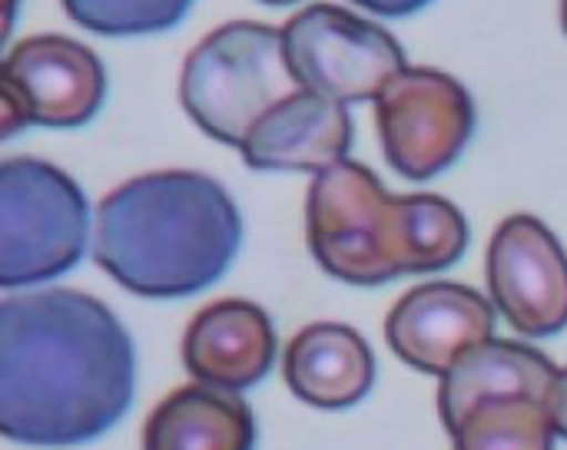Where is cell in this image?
<instances>
[{"mask_svg":"<svg viewBox=\"0 0 567 450\" xmlns=\"http://www.w3.org/2000/svg\"><path fill=\"white\" fill-rule=\"evenodd\" d=\"M106 96V73L100 56L80 40L60 33H37L20 40L0 73L3 126L10 139L20 126H83L96 116Z\"/></svg>","mask_w":567,"mask_h":450,"instance_id":"obj_8","label":"cell"},{"mask_svg":"<svg viewBox=\"0 0 567 450\" xmlns=\"http://www.w3.org/2000/svg\"><path fill=\"white\" fill-rule=\"evenodd\" d=\"M262 3H269V7H286V3H296V0H262Z\"/></svg>","mask_w":567,"mask_h":450,"instance_id":"obj_21","label":"cell"},{"mask_svg":"<svg viewBox=\"0 0 567 450\" xmlns=\"http://www.w3.org/2000/svg\"><path fill=\"white\" fill-rule=\"evenodd\" d=\"M13 10H17V0H7L3 3V33H10V27H13Z\"/></svg>","mask_w":567,"mask_h":450,"instance_id":"obj_20","label":"cell"},{"mask_svg":"<svg viewBox=\"0 0 567 450\" xmlns=\"http://www.w3.org/2000/svg\"><path fill=\"white\" fill-rule=\"evenodd\" d=\"M495 308L468 285L425 282L385 322L389 348L425 375H445L468 348L495 338Z\"/></svg>","mask_w":567,"mask_h":450,"instance_id":"obj_10","label":"cell"},{"mask_svg":"<svg viewBox=\"0 0 567 450\" xmlns=\"http://www.w3.org/2000/svg\"><path fill=\"white\" fill-rule=\"evenodd\" d=\"M193 0H63L80 27L103 36H140L176 27Z\"/></svg>","mask_w":567,"mask_h":450,"instance_id":"obj_17","label":"cell"},{"mask_svg":"<svg viewBox=\"0 0 567 450\" xmlns=\"http://www.w3.org/2000/svg\"><path fill=\"white\" fill-rule=\"evenodd\" d=\"M302 93L282 30L233 20L193 46L179 73V103L213 139L243 149L252 126Z\"/></svg>","mask_w":567,"mask_h":450,"instance_id":"obj_4","label":"cell"},{"mask_svg":"<svg viewBox=\"0 0 567 450\" xmlns=\"http://www.w3.org/2000/svg\"><path fill=\"white\" fill-rule=\"evenodd\" d=\"M488 289L515 332L548 338L567 328V252L542 219L512 216L495 229Z\"/></svg>","mask_w":567,"mask_h":450,"instance_id":"obj_9","label":"cell"},{"mask_svg":"<svg viewBox=\"0 0 567 450\" xmlns=\"http://www.w3.org/2000/svg\"><path fill=\"white\" fill-rule=\"evenodd\" d=\"M256 425L236 391L186 385L153 408L143 450H252Z\"/></svg>","mask_w":567,"mask_h":450,"instance_id":"obj_15","label":"cell"},{"mask_svg":"<svg viewBox=\"0 0 567 450\" xmlns=\"http://www.w3.org/2000/svg\"><path fill=\"white\" fill-rule=\"evenodd\" d=\"M385 159L405 179H435L465 149L475 129L468 90L432 66H405L375 96Z\"/></svg>","mask_w":567,"mask_h":450,"instance_id":"obj_7","label":"cell"},{"mask_svg":"<svg viewBox=\"0 0 567 450\" xmlns=\"http://www.w3.org/2000/svg\"><path fill=\"white\" fill-rule=\"evenodd\" d=\"M282 40L302 90L339 103L375 100L405 70V53L389 30L336 3H312L289 17Z\"/></svg>","mask_w":567,"mask_h":450,"instance_id":"obj_6","label":"cell"},{"mask_svg":"<svg viewBox=\"0 0 567 450\" xmlns=\"http://www.w3.org/2000/svg\"><path fill=\"white\" fill-rule=\"evenodd\" d=\"M561 27H565L567 33V0H561Z\"/></svg>","mask_w":567,"mask_h":450,"instance_id":"obj_22","label":"cell"},{"mask_svg":"<svg viewBox=\"0 0 567 450\" xmlns=\"http://www.w3.org/2000/svg\"><path fill=\"white\" fill-rule=\"evenodd\" d=\"M276 358V332L269 315L243 299L206 305L186 328L183 365L209 388L246 391L259 385Z\"/></svg>","mask_w":567,"mask_h":450,"instance_id":"obj_12","label":"cell"},{"mask_svg":"<svg viewBox=\"0 0 567 450\" xmlns=\"http://www.w3.org/2000/svg\"><path fill=\"white\" fill-rule=\"evenodd\" d=\"M86 199L56 166L30 156L0 166V285L70 272L86 249Z\"/></svg>","mask_w":567,"mask_h":450,"instance_id":"obj_5","label":"cell"},{"mask_svg":"<svg viewBox=\"0 0 567 450\" xmlns=\"http://www.w3.org/2000/svg\"><path fill=\"white\" fill-rule=\"evenodd\" d=\"M243 242L229 192L203 172H146L96 209L93 259L133 295L183 299L226 275Z\"/></svg>","mask_w":567,"mask_h":450,"instance_id":"obj_2","label":"cell"},{"mask_svg":"<svg viewBox=\"0 0 567 450\" xmlns=\"http://www.w3.org/2000/svg\"><path fill=\"white\" fill-rule=\"evenodd\" d=\"M352 143L346 103L322 93H296L269 109L243 143V159L262 172H326L339 166Z\"/></svg>","mask_w":567,"mask_h":450,"instance_id":"obj_11","label":"cell"},{"mask_svg":"<svg viewBox=\"0 0 567 450\" xmlns=\"http://www.w3.org/2000/svg\"><path fill=\"white\" fill-rule=\"evenodd\" d=\"M555 438L545 401L525 395L482 401L452 431L455 450H555Z\"/></svg>","mask_w":567,"mask_h":450,"instance_id":"obj_16","label":"cell"},{"mask_svg":"<svg viewBox=\"0 0 567 450\" xmlns=\"http://www.w3.org/2000/svg\"><path fill=\"white\" fill-rule=\"evenodd\" d=\"M136 352L93 295L50 289L0 305V431L17 444H80L130 408Z\"/></svg>","mask_w":567,"mask_h":450,"instance_id":"obj_1","label":"cell"},{"mask_svg":"<svg viewBox=\"0 0 567 450\" xmlns=\"http://www.w3.org/2000/svg\"><path fill=\"white\" fill-rule=\"evenodd\" d=\"M352 3H359L369 13H382V17H409V13L429 7L432 0H352Z\"/></svg>","mask_w":567,"mask_h":450,"instance_id":"obj_19","label":"cell"},{"mask_svg":"<svg viewBox=\"0 0 567 450\" xmlns=\"http://www.w3.org/2000/svg\"><path fill=\"white\" fill-rule=\"evenodd\" d=\"M558 368L535 348L518 342H498L488 338L475 348H468L439 385V415L449 435L465 421L472 408L492 398L525 395L545 401L551 391Z\"/></svg>","mask_w":567,"mask_h":450,"instance_id":"obj_14","label":"cell"},{"mask_svg":"<svg viewBox=\"0 0 567 450\" xmlns=\"http://www.w3.org/2000/svg\"><path fill=\"white\" fill-rule=\"evenodd\" d=\"M316 262L339 282L382 285L455 265L468 245L465 216L442 196H389L375 172L342 159L306 199Z\"/></svg>","mask_w":567,"mask_h":450,"instance_id":"obj_3","label":"cell"},{"mask_svg":"<svg viewBox=\"0 0 567 450\" xmlns=\"http://www.w3.org/2000/svg\"><path fill=\"white\" fill-rule=\"evenodd\" d=\"M545 408H548V418L555 425V435L567 441V368H558V375L551 381V391L545 398Z\"/></svg>","mask_w":567,"mask_h":450,"instance_id":"obj_18","label":"cell"},{"mask_svg":"<svg viewBox=\"0 0 567 450\" xmlns=\"http://www.w3.org/2000/svg\"><path fill=\"white\" fill-rule=\"evenodd\" d=\"M286 385L319 411H346L375 385V355L369 342L336 322L302 328L286 348Z\"/></svg>","mask_w":567,"mask_h":450,"instance_id":"obj_13","label":"cell"}]
</instances>
